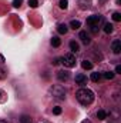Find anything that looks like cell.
<instances>
[{
	"label": "cell",
	"mask_w": 121,
	"mask_h": 123,
	"mask_svg": "<svg viewBox=\"0 0 121 123\" xmlns=\"http://www.w3.org/2000/svg\"><path fill=\"white\" fill-rule=\"evenodd\" d=\"M76 97H77V100L83 106H88L94 100V93L91 92L90 89H80L78 92L76 93Z\"/></svg>",
	"instance_id": "obj_1"
},
{
	"label": "cell",
	"mask_w": 121,
	"mask_h": 123,
	"mask_svg": "<svg viewBox=\"0 0 121 123\" xmlns=\"http://www.w3.org/2000/svg\"><path fill=\"white\" fill-rule=\"evenodd\" d=\"M60 62L66 66V67L71 69V67L76 66V56H74L73 53H67V55H64V56L60 59Z\"/></svg>",
	"instance_id": "obj_2"
},
{
	"label": "cell",
	"mask_w": 121,
	"mask_h": 123,
	"mask_svg": "<svg viewBox=\"0 0 121 123\" xmlns=\"http://www.w3.org/2000/svg\"><path fill=\"white\" fill-rule=\"evenodd\" d=\"M50 92H51V94H53V97H54V99L63 100V99L66 97V90H64V87H63V86H60V85L53 86V87L50 89Z\"/></svg>",
	"instance_id": "obj_3"
},
{
	"label": "cell",
	"mask_w": 121,
	"mask_h": 123,
	"mask_svg": "<svg viewBox=\"0 0 121 123\" xmlns=\"http://www.w3.org/2000/svg\"><path fill=\"white\" fill-rule=\"evenodd\" d=\"M103 22V16L100 14H93L87 19V25L88 26H100V23Z\"/></svg>",
	"instance_id": "obj_4"
},
{
	"label": "cell",
	"mask_w": 121,
	"mask_h": 123,
	"mask_svg": "<svg viewBox=\"0 0 121 123\" xmlns=\"http://www.w3.org/2000/svg\"><path fill=\"white\" fill-rule=\"evenodd\" d=\"M57 79H59L60 82H67V80L70 79V74H68V72H66V70H60V72H57Z\"/></svg>",
	"instance_id": "obj_5"
},
{
	"label": "cell",
	"mask_w": 121,
	"mask_h": 123,
	"mask_svg": "<svg viewBox=\"0 0 121 123\" xmlns=\"http://www.w3.org/2000/svg\"><path fill=\"white\" fill-rule=\"evenodd\" d=\"M78 37L81 39V42H83L84 44H90L91 39H90V36H88V33H87V31H80Z\"/></svg>",
	"instance_id": "obj_6"
},
{
	"label": "cell",
	"mask_w": 121,
	"mask_h": 123,
	"mask_svg": "<svg viewBox=\"0 0 121 123\" xmlns=\"http://www.w3.org/2000/svg\"><path fill=\"white\" fill-rule=\"evenodd\" d=\"M111 49H113V52L116 55H120V52H121V42L120 40H114L113 44H111Z\"/></svg>",
	"instance_id": "obj_7"
},
{
	"label": "cell",
	"mask_w": 121,
	"mask_h": 123,
	"mask_svg": "<svg viewBox=\"0 0 121 123\" xmlns=\"http://www.w3.org/2000/svg\"><path fill=\"white\" fill-rule=\"evenodd\" d=\"M74 80H76V83H77V85H81V86H83V85H87V77H86L84 74H81V73H80V74H77Z\"/></svg>",
	"instance_id": "obj_8"
},
{
	"label": "cell",
	"mask_w": 121,
	"mask_h": 123,
	"mask_svg": "<svg viewBox=\"0 0 121 123\" xmlns=\"http://www.w3.org/2000/svg\"><path fill=\"white\" fill-rule=\"evenodd\" d=\"M78 4L81 9H88L91 4V0H78Z\"/></svg>",
	"instance_id": "obj_9"
},
{
	"label": "cell",
	"mask_w": 121,
	"mask_h": 123,
	"mask_svg": "<svg viewBox=\"0 0 121 123\" xmlns=\"http://www.w3.org/2000/svg\"><path fill=\"white\" fill-rule=\"evenodd\" d=\"M70 49H71V52L77 53V52L80 50V46H78V43H77V42H70Z\"/></svg>",
	"instance_id": "obj_10"
},
{
	"label": "cell",
	"mask_w": 121,
	"mask_h": 123,
	"mask_svg": "<svg viewBox=\"0 0 121 123\" xmlns=\"http://www.w3.org/2000/svg\"><path fill=\"white\" fill-rule=\"evenodd\" d=\"M113 30H114V26H113L111 23H105V25H104V31H105L107 34L113 33Z\"/></svg>",
	"instance_id": "obj_11"
},
{
	"label": "cell",
	"mask_w": 121,
	"mask_h": 123,
	"mask_svg": "<svg viewBox=\"0 0 121 123\" xmlns=\"http://www.w3.org/2000/svg\"><path fill=\"white\" fill-rule=\"evenodd\" d=\"M68 30V27L66 26V25H59V27H57V31L60 33V34H66Z\"/></svg>",
	"instance_id": "obj_12"
},
{
	"label": "cell",
	"mask_w": 121,
	"mask_h": 123,
	"mask_svg": "<svg viewBox=\"0 0 121 123\" xmlns=\"http://www.w3.org/2000/svg\"><path fill=\"white\" fill-rule=\"evenodd\" d=\"M81 66H83V69H86V70H90V69H93V63L88 60H84L81 62Z\"/></svg>",
	"instance_id": "obj_13"
},
{
	"label": "cell",
	"mask_w": 121,
	"mask_h": 123,
	"mask_svg": "<svg viewBox=\"0 0 121 123\" xmlns=\"http://www.w3.org/2000/svg\"><path fill=\"white\" fill-rule=\"evenodd\" d=\"M70 26H71V29H74V30H77V29H80V26H81V23H80L78 20H71V23H70Z\"/></svg>",
	"instance_id": "obj_14"
},
{
	"label": "cell",
	"mask_w": 121,
	"mask_h": 123,
	"mask_svg": "<svg viewBox=\"0 0 121 123\" xmlns=\"http://www.w3.org/2000/svg\"><path fill=\"white\" fill-rule=\"evenodd\" d=\"M100 79H101V74H100L98 72L91 73V80H93V82H100Z\"/></svg>",
	"instance_id": "obj_15"
},
{
	"label": "cell",
	"mask_w": 121,
	"mask_h": 123,
	"mask_svg": "<svg viewBox=\"0 0 121 123\" xmlns=\"http://www.w3.org/2000/svg\"><path fill=\"white\" fill-rule=\"evenodd\" d=\"M60 43H61V40L57 37V36H54V37L51 39V44H53L54 47H59V46H60Z\"/></svg>",
	"instance_id": "obj_16"
},
{
	"label": "cell",
	"mask_w": 121,
	"mask_h": 123,
	"mask_svg": "<svg viewBox=\"0 0 121 123\" xmlns=\"http://www.w3.org/2000/svg\"><path fill=\"white\" fill-rule=\"evenodd\" d=\"M105 116H107V113H105L104 110H98V112H97V117H98V120H104Z\"/></svg>",
	"instance_id": "obj_17"
},
{
	"label": "cell",
	"mask_w": 121,
	"mask_h": 123,
	"mask_svg": "<svg viewBox=\"0 0 121 123\" xmlns=\"http://www.w3.org/2000/svg\"><path fill=\"white\" fill-rule=\"evenodd\" d=\"M59 6H60V9H64L66 10L68 7V0H60L59 1Z\"/></svg>",
	"instance_id": "obj_18"
},
{
	"label": "cell",
	"mask_w": 121,
	"mask_h": 123,
	"mask_svg": "<svg viewBox=\"0 0 121 123\" xmlns=\"http://www.w3.org/2000/svg\"><path fill=\"white\" fill-rule=\"evenodd\" d=\"M114 76H116V73H113V72H105V73H104V77H105L107 80L114 79Z\"/></svg>",
	"instance_id": "obj_19"
},
{
	"label": "cell",
	"mask_w": 121,
	"mask_h": 123,
	"mask_svg": "<svg viewBox=\"0 0 121 123\" xmlns=\"http://www.w3.org/2000/svg\"><path fill=\"white\" fill-rule=\"evenodd\" d=\"M20 123H33L30 116H22V119H20Z\"/></svg>",
	"instance_id": "obj_20"
},
{
	"label": "cell",
	"mask_w": 121,
	"mask_h": 123,
	"mask_svg": "<svg viewBox=\"0 0 121 123\" xmlns=\"http://www.w3.org/2000/svg\"><path fill=\"white\" fill-rule=\"evenodd\" d=\"M113 20H114V22H120V20H121V14L118 13V12L113 13Z\"/></svg>",
	"instance_id": "obj_21"
},
{
	"label": "cell",
	"mask_w": 121,
	"mask_h": 123,
	"mask_svg": "<svg viewBox=\"0 0 121 123\" xmlns=\"http://www.w3.org/2000/svg\"><path fill=\"white\" fill-rule=\"evenodd\" d=\"M29 6H30L31 9H36L38 6V1L37 0H29Z\"/></svg>",
	"instance_id": "obj_22"
},
{
	"label": "cell",
	"mask_w": 121,
	"mask_h": 123,
	"mask_svg": "<svg viewBox=\"0 0 121 123\" xmlns=\"http://www.w3.org/2000/svg\"><path fill=\"white\" fill-rule=\"evenodd\" d=\"M53 113H54V115H61V107H60V106L53 107Z\"/></svg>",
	"instance_id": "obj_23"
},
{
	"label": "cell",
	"mask_w": 121,
	"mask_h": 123,
	"mask_svg": "<svg viewBox=\"0 0 121 123\" xmlns=\"http://www.w3.org/2000/svg\"><path fill=\"white\" fill-rule=\"evenodd\" d=\"M91 27V33H94V34H97L98 30H100V26H90Z\"/></svg>",
	"instance_id": "obj_24"
},
{
	"label": "cell",
	"mask_w": 121,
	"mask_h": 123,
	"mask_svg": "<svg viewBox=\"0 0 121 123\" xmlns=\"http://www.w3.org/2000/svg\"><path fill=\"white\" fill-rule=\"evenodd\" d=\"M22 3H23V0H13V6L14 7H20Z\"/></svg>",
	"instance_id": "obj_25"
},
{
	"label": "cell",
	"mask_w": 121,
	"mask_h": 123,
	"mask_svg": "<svg viewBox=\"0 0 121 123\" xmlns=\"http://www.w3.org/2000/svg\"><path fill=\"white\" fill-rule=\"evenodd\" d=\"M61 62H60V59H54V60H53V64H54V66H57V64H60Z\"/></svg>",
	"instance_id": "obj_26"
},
{
	"label": "cell",
	"mask_w": 121,
	"mask_h": 123,
	"mask_svg": "<svg viewBox=\"0 0 121 123\" xmlns=\"http://www.w3.org/2000/svg\"><path fill=\"white\" fill-rule=\"evenodd\" d=\"M116 73H121V66H117L116 67Z\"/></svg>",
	"instance_id": "obj_27"
},
{
	"label": "cell",
	"mask_w": 121,
	"mask_h": 123,
	"mask_svg": "<svg viewBox=\"0 0 121 123\" xmlns=\"http://www.w3.org/2000/svg\"><path fill=\"white\" fill-rule=\"evenodd\" d=\"M0 123H7L6 120H0Z\"/></svg>",
	"instance_id": "obj_28"
},
{
	"label": "cell",
	"mask_w": 121,
	"mask_h": 123,
	"mask_svg": "<svg viewBox=\"0 0 121 123\" xmlns=\"http://www.w3.org/2000/svg\"><path fill=\"white\" fill-rule=\"evenodd\" d=\"M100 1H101V3H103V1H105V0H100Z\"/></svg>",
	"instance_id": "obj_29"
},
{
	"label": "cell",
	"mask_w": 121,
	"mask_h": 123,
	"mask_svg": "<svg viewBox=\"0 0 121 123\" xmlns=\"http://www.w3.org/2000/svg\"><path fill=\"white\" fill-rule=\"evenodd\" d=\"M0 94H1V92H0Z\"/></svg>",
	"instance_id": "obj_30"
}]
</instances>
